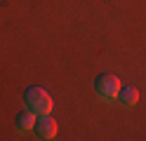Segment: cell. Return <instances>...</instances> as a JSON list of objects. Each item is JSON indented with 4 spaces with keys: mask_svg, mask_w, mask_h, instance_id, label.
Wrapping results in <instances>:
<instances>
[{
    "mask_svg": "<svg viewBox=\"0 0 146 141\" xmlns=\"http://www.w3.org/2000/svg\"><path fill=\"white\" fill-rule=\"evenodd\" d=\"M94 92L99 94L102 99L111 101V99H118V92H120V80L111 73H104L94 80Z\"/></svg>",
    "mask_w": 146,
    "mask_h": 141,
    "instance_id": "2",
    "label": "cell"
},
{
    "mask_svg": "<svg viewBox=\"0 0 146 141\" xmlns=\"http://www.w3.org/2000/svg\"><path fill=\"white\" fill-rule=\"evenodd\" d=\"M118 101H120L125 108L137 106V101H139V89L132 87V85H127V87H120V92H118Z\"/></svg>",
    "mask_w": 146,
    "mask_h": 141,
    "instance_id": "4",
    "label": "cell"
},
{
    "mask_svg": "<svg viewBox=\"0 0 146 141\" xmlns=\"http://www.w3.org/2000/svg\"><path fill=\"white\" fill-rule=\"evenodd\" d=\"M35 134H38V139H54L57 136V132H59V125H57V120L50 118V113L47 115H40L38 120H35Z\"/></svg>",
    "mask_w": 146,
    "mask_h": 141,
    "instance_id": "3",
    "label": "cell"
},
{
    "mask_svg": "<svg viewBox=\"0 0 146 141\" xmlns=\"http://www.w3.org/2000/svg\"><path fill=\"white\" fill-rule=\"evenodd\" d=\"M24 101H26V108L33 111L35 115H47V113L52 111V97H50V92L42 89V87H35V85L26 89Z\"/></svg>",
    "mask_w": 146,
    "mask_h": 141,
    "instance_id": "1",
    "label": "cell"
},
{
    "mask_svg": "<svg viewBox=\"0 0 146 141\" xmlns=\"http://www.w3.org/2000/svg\"><path fill=\"white\" fill-rule=\"evenodd\" d=\"M33 125H35V113L33 111H24L17 115V129L19 132H29V129H33Z\"/></svg>",
    "mask_w": 146,
    "mask_h": 141,
    "instance_id": "5",
    "label": "cell"
}]
</instances>
